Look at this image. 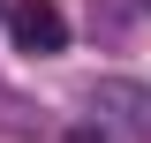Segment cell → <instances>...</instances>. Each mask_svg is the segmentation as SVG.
Listing matches in <instances>:
<instances>
[{
    "instance_id": "2",
    "label": "cell",
    "mask_w": 151,
    "mask_h": 143,
    "mask_svg": "<svg viewBox=\"0 0 151 143\" xmlns=\"http://www.w3.org/2000/svg\"><path fill=\"white\" fill-rule=\"evenodd\" d=\"M91 106H98V113H113L129 136H144V143H151V90H144V83H98V90H91Z\"/></svg>"
},
{
    "instance_id": "1",
    "label": "cell",
    "mask_w": 151,
    "mask_h": 143,
    "mask_svg": "<svg viewBox=\"0 0 151 143\" xmlns=\"http://www.w3.org/2000/svg\"><path fill=\"white\" fill-rule=\"evenodd\" d=\"M8 38H15V53L45 60V53L68 45V15H60L53 0H15V8H8Z\"/></svg>"
},
{
    "instance_id": "4",
    "label": "cell",
    "mask_w": 151,
    "mask_h": 143,
    "mask_svg": "<svg viewBox=\"0 0 151 143\" xmlns=\"http://www.w3.org/2000/svg\"><path fill=\"white\" fill-rule=\"evenodd\" d=\"M136 8H151V0H136Z\"/></svg>"
},
{
    "instance_id": "3",
    "label": "cell",
    "mask_w": 151,
    "mask_h": 143,
    "mask_svg": "<svg viewBox=\"0 0 151 143\" xmlns=\"http://www.w3.org/2000/svg\"><path fill=\"white\" fill-rule=\"evenodd\" d=\"M68 143H106V136H91V128H76V136H68Z\"/></svg>"
}]
</instances>
